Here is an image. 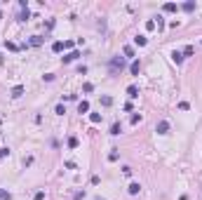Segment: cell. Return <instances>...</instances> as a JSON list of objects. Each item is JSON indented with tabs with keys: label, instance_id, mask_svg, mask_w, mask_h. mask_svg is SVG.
Wrapping results in <instances>:
<instances>
[{
	"label": "cell",
	"instance_id": "7",
	"mask_svg": "<svg viewBox=\"0 0 202 200\" xmlns=\"http://www.w3.org/2000/svg\"><path fill=\"white\" fill-rule=\"evenodd\" d=\"M21 94H24V87H21V85H16V87H12V97H14V99H19Z\"/></svg>",
	"mask_w": 202,
	"mask_h": 200
},
{
	"label": "cell",
	"instance_id": "15",
	"mask_svg": "<svg viewBox=\"0 0 202 200\" xmlns=\"http://www.w3.org/2000/svg\"><path fill=\"white\" fill-rule=\"evenodd\" d=\"M162 10H165V12H176V5H174V2H165Z\"/></svg>",
	"mask_w": 202,
	"mask_h": 200
},
{
	"label": "cell",
	"instance_id": "16",
	"mask_svg": "<svg viewBox=\"0 0 202 200\" xmlns=\"http://www.w3.org/2000/svg\"><path fill=\"white\" fill-rule=\"evenodd\" d=\"M90 120L94 122V125H96V122H101V113H90Z\"/></svg>",
	"mask_w": 202,
	"mask_h": 200
},
{
	"label": "cell",
	"instance_id": "25",
	"mask_svg": "<svg viewBox=\"0 0 202 200\" xmlns=\"http://www.w3.org/2000/svg\"><path fill=\"white\" fill-rule=\"evenodd\" d=\"M92 90H94V85H92V83H85V87H82V92H92Z\"/></svg>",
	"mask_w": 202,
	"mask_h": 200
},
{
	"label": "cell",
	"instance_id": "26",
	"mask_svg": "<svg viewBox=\"0 0 202 200\" xmlns=\"http://www.w3.org/2000/svg\"><path fill=\"white\" fill-rule=\"evenodd\" d=\"M33 200H45V191H38V193H35V198H33Z\"/></svg>",
	"mask_w": 202,
	"mask_h": 200
},
{
	"label": "cell",
	"instance_id": "3",
	"mask_svg": "<svg viewBox=\"0 0 202 200\" xmlns=\"http://www.w3.org/2000/svg\"><path fill=\"white\" fill-rule=\"evenodd\" d=\"M129 71H132V75H139V73H141V61H139V59H136V61H132Z\"/></svg>",
	"mask_w": 202,
	"mask_h": 200
},
{
	"label": "cell",
	"instance_id": "28",
	"mask_svg": "<svg viewBox=\"0 0 202 200\" xmlns=\"http://www.w3.org/2000/svg\"><path fill=\"white\" fill-rule=\"evenodd\" d=\"M5 155H10V148H0V158H5Z\"/></svg>",
	"mask_w": 202,
	"mask_h": 200
},
{
	"label": "cell",
	"instance_id": "20",
	"mask_svg": "<svg viewBox=\"0 0 202 200\" xmlns=\"http://www.w3.org/2000/svg\"><path fill=\"white\" fill-rule=\"evenodd\" d=\"M139 120H141V116H139V113H134V116H132V118H129V122H132V125H136V122H139Z\"/></svg>",
	"mask_w": 202,
	"mask_h": 200
},
{
	"label": "cell",
	"instance_id": "21",
	"mask_svg": "<svg viewBox=\"0 0 202 200\" xmlns=\"http://www.w3.org/2000/svg\"><path fill=\"white\" fill-rule=\"evenodd\" d=\"M64 113H66V108H64V104H59V106H57V116H64Z\"/></svg>",
	"mask_w": 202,
	"mask_h": 200
},
{
	"label": "cell",
	"instance_id": "12",
	"mask_svg": "<svg viewBox=\"0 0 202 200\" xmlns=\"http://www.w3.org/2000/svg\"><path fill=\"white\" fill-rule=\"evenodd\" d=\"M0 200H12V195H10L7 188H0Z\"/></svg>",
	"mask_w": 202,
	"mask_h": 200
},
{
	"label": "cell",
	"instance_id": "17",
	"mask_svg": "<svg viewBox=\"0 0 202 200\" xmlns=\"http://www.w3.org/2000/svg\"><path fill=\"white\" fill-rule=\"evenodd\" d=\"M181 54H183V57H191V54H193V45H186V47H183V52H181Z\"/></svg>",
	"mask_w": 202,
	"mask_h": 200
},
{
	"label": "cell",
	"instance_id": "24",
	"mask_svg": "<svg viewBox=\"0 0 202 200\" xmlns=\"http://www.w3.org/2000/svg\"><path fill=\"white\" fill-rule=\"evenodd\" d=\"M82 198H85V191H78V193L73 195V200H82Z\"/></svg>",
	"mask_w": 202,
	"mask_h": 200
},
{
	"label": "cell",
	"instance_id": "27",
	"mask_svg": "<svg viewBox=\"0 0 202 200\" xmlns=\"http://www.w3.org/2000/svg\"><path fill=\"white\" fill-rule=\"evenodd\" d=\"M146 28H148V31H150V28H155V21L148 19V21H146Z\"/></svg>",
	"mask_w": 202,
	"mask_h": 200
},
{
	"label": "cell",
	"instance_id": "29",
	"mask_svg": "<svg viewBox=\"0 0 202 200\" xmlns=\"http://www.w3.org/2000/svg\"><path fill=\"white\" fill-rule=\"evenodd\" d=\"M96 200H101V198H96Z\"/></svg>",
	"mask_w": 202,
	"mask_h": 200
},
{
	"label": "cell",
	"instance_id": "2",
	"mask_svg": "<svg viewBox=\"0 0 202 200\" xmlns=\"http://www.w3.org/2000/svg\"><path fill=\"white\" fill-rule=\"evenodd\" d=\"M155 132H158V134H167V132H169V122H167V120H160L158 125H155Z\"/></svg>",
	"mask_w": 202,
	"mask_h": 200
},
{
	"label": "cell",
	"instance_id": "6",
	"mask_svg": "<svg viewBox=\"0 0 202 200\" xmlns=\"http://www.w3.org/2000/svg\"><path fill=\"white\" fill-rule=\"evenodd\" d=\"M146 42H148V38H146V36H134V45H139V47H144Z\"/></svg>",
	"mask_w": 202,
	"mask_h": 200
},
{
	"label": "cell",
	"instance_id": "5",
	"mask_svg": "<svg viewBox=\"0 0 202 200\" xmlns=\"http://www.w3.org/2000/svg\"><path fill=\"white\" fill-rule=\"evenodd\" d=\"M127 94H129V99H136V97H139V87H136V85H129Z\"/></svg>",
	"mask_w": 202,
	"mask_h": 200
},
{
	"label": "cell",
	"instance_id": "10",
	"mask_svg": "<svg viewBox=\"0 0 202 200\" xmlns=\"http://www.w3.org/2000/svg\"><path fill=\"white\" fill-rule=\"evenodd\" d=\"M78 57H80V52H71V54H66V57H64V64H71L73 59H78Z\"/></svg>",
	"mask_w": 202,
	"mask_h": 200
},
{
	"label": "cell",
	"instance_id": "23",
	"mask_svg": "<svg viewBox=\"0 0 202 200\" xmlns=\"http://www.w3.org/2000/svg\"><path fill=\"white\" fill-rule=\"evenodd\" d=\"M179 108H181V111H188V108H191V104H188V101H181Z\"/></svg>",
	"mask_w": 202,
	"mask_h": 200
},
{
	"label": "cell",
	"instance_id": "9",
	"mask_svg": "<svg viewBox=\"0 0 202 200\" xmlns=\"http://www.w3.org/2000/svg\"><path fill=\"white\" fill-rule=\"evenodd\" d=\"M139 191H141V184H136V181H134V184H129V195H136Z\"/></svg>",
	"mask_w": 202,
	"mask_h": 200
},
{
	"label": "cell",
	"instance_id": "22",
	"mask_svg": "<svg viewBox=\"0 0 202 200\" xmlns=\"http://www.w3.org/2000/svg\"><path fill=\"white\" fill-rule=\"evenodd\" d=\"M40 42H43V38H38V36L31 38V45H40Z\"/></svg>",
	"mask_w": 202,
	"mask_h": 200
},
{
	"label": "cell",
	"instance_id": "4",
	"mask_svg": "<svg viewBox=\"0 0 202 200\" xmlns=\"http://www.w3.org/2000/svg\"><path fill=\"white\" fill-rule=\"evenodd\" d=\"M78 113H90V101H85V99L80 101L78 104Z\"/></svg>",
	"mask_w": 202,
	"mask_h": 200
},
{
	"label": "cell",
	"instance_id": "8",
	"mask_svg": "<svg viewBox=\"0 0 202 200\" xmlns=\"http://www.w3.org/2000/svg\"><path fill=\"white\" fill-rule=\"evenodd\" d=\"M120 132H122V127H120V122H113V125H111V134H113V137H117Z\"/></svg>",
	"mask_w": 202,
	"mask_h": 200
},
{
	"label": "cell",
	"instance_id": "1",
	"mask_svg": "<svg viewBox=\"0 0 202 200\" xmlns=\"http://www.w3.org/2000/svg\"><path fill=\"white\" fill-rule=\"evenodd\" d=\"M125 69V59L122 57H113L111 59V71H122Z\"/></svg>",
	"mask_w": 202,
	"mask_h": 200
},
{
	"label": "cell",
	"instance_id": "13",
	"mask_svg": "<svg viewBox=\"0 0 202 200\" xmlns=\"http://www.w3.org/2000/svg\"><path fill=\"white\" fill-rule=\"evenodd\" d=\"M66 47V45H64V42H61V40H57V42H54V45H52V50H54V52H61V50H64Z\"/></svg>",
	"mask_w": 202,
	"mask_h": 200
},
{
	"label": "cell",
	"instance_id": "19",
	"mask_svg": "<svg viewBox=\"0 0 202 200\" xmlns=\"http://www.w3.org/2000/svg\"><path fill=\"white\" fill-rule=\"evenodd\" d=\"M101 104H103V106H111L113 99H111V97H101Z\"/></svg>",
	"mask_w": 202,
	"mask_h": 200
},
{
	"label": "cell",
	"instance_id": "11",
	"mask_svg": "<svg viewBox=\"0 0 202 200\" xmlns=\"http://www.w3.org/2000/svg\"><path fill=\"white\" fill-rule=\"evenodd\" d=\"M172 59H174V64H181V61H183V54L174 50V52H172Z\"/></svg>",
	"mask_w": 202,
	"mask_h": 200
},
{
	"label": "cell",
	"instance_id": "18",
	"mask_svg": "<svg viewBox=\"0 0 202 200\" xmlns=\"http://www.w3.org/2000/svg\"><path fill=\"white\" fill-rule=\"evenodd\" d=\"M75 146H78V137H71L68 139V148H75Z\"/></svg>",
	"mask_w": 202,
	"mask_h": 200
},
{
	"label": "cell",
	"instance_id": "14",
	"mask_svg": "<svg viewBox=\"0 0 202 200\" xmlns=\"http://www.w3.org/2000/svg\"><path fill=\"white\" fill-rule=\"evenodd\" d=\"M183 10H186V12H193V10H195V2H193V0H188V2H183Z\"/></svg>",
	"mask_w": 202,
	"mask_h": 200
}]
</instances>
